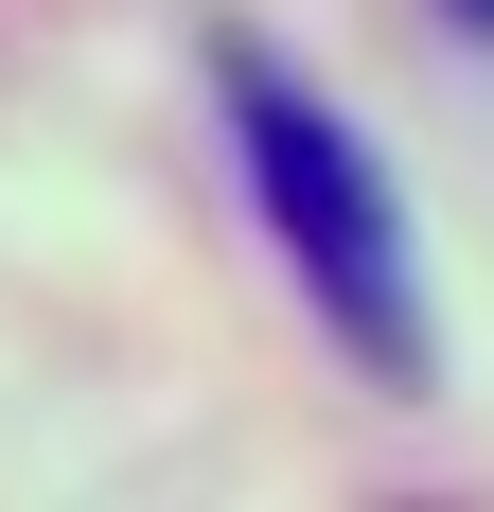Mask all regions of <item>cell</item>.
<instances>
[{
  "label": "cell",
  "instance_id": "6da1fadb",
  "mask_svg": "<svg viewBox=\"0 0 494 512\" xmlns=\"http://www.w3.org/2000/svg\"><path fill=\"white\" fill-rule=\"evenodd\" d=\"M230 159H247V212L283 230L318 336H336V354H371L389 389H424V371H442V336H424V248H406L389 159L353 142L283 53H230Z\"/></svg>",
  "mask_w": 494,
  "mask_h": 512
},
{
  "label": "cell",
  "instance_id": "7a4b0ae2",
  "mask_svg": "<svg viewBox=\"0 0 494 512\" xmlns=\"http://www.w3.org/2000/svg\"><path fill=\"white\" fill-rule=\"evenodd\" d=\"M459 18H494V0H459Z\"/></svg>",
  "mask_w": 494,
  "mask_h": 512
}]
</instances>
